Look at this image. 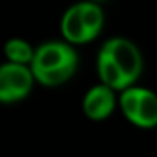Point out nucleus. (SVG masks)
I'll return each instance as SVG.
<instances>
[{"instance_id":"obj_8","label":"nucleus","mask_w":157,"mask_h":157,"mask_svg":"<svg viewBox=\"0 0 157 157\" xmlns=\"http://www.w3.org/2000/svg\"><path fill=\"white\" fill-rule=\"evenodd\" d=\"M80 6V13H82V21L85 26V33H87V41H94L102 28H104V10L100 8V2L96 0H83V2H78Z\"/></svg>"},{"instance_id":"obj_3","label":"nucleus","mask_w":157,"mask_h":157,"mask_svg":"<svg viewBox=\"0 0 157 157\" xmlns=\"http://www.w3.org/2000/svg\"><path fill=\"white\" fill-rule=\"evenodd\" d=\"M102 48L120 67L128 83L135 85L142 74V54H140L139 46L126 37H111L102 44Z\"/></svg>"},{"instance_id":"obj_9","label":"nucleus","mask_w":157,"mask_h":157,"mask_svg":"<svg viewBox=\"0 0 157 157\" xmlns=\"http://www.w3.org/2000/svg\"><path fill=\"white\" fill-rule=\"evenodd\" d=\"M4 52H6L8 61H13V63H24V65H32L33 56H35V48H33L28 41L19 39V37L10 39V41L6 43Z\"/></svg>"},{"instance_id":"obj_2","label":"nucleus","mask_w":157,"mask_h":157,"mask_svg":"<svg viewBox=\"0 0 157 157\" xmlns=\"http://www.w3.org/2000/svg\"><path fill=\"white\" fill-rule=\"evenodd\" d=\"M35 82V74L30 65L13 61L4 63L0 68V102L15 104L28 98Z\"/></svg>"},{"instance_id":"obj_5","label":"nucleus","mask_w":157,"mask_h":157,"mask_svg":"<svg viewBox=\"0 0 157 157\" xmlns=\"http://www.w3.org/2000/svg\"><path fill=\"white\" fill-rule=\"evenodd\" d=\"M129 122L137 128H142V129L157 128V94L153 91L140 87L137 109H135Z\"/></svg>"},{"instance_id":"obj_7","label":"nucleus","mask_w":157,"mask_h":157,"mask_svg":"<svg viewBox=\"0 0 157 157\" xmlns=\"http://www.w3.org/2000/svg\"><path fill=\"white\" fill-rule=\"evenodd\" d=\"M61 35L65 41L72 43V44H85L87 41V33H85V26L82 21V13H80V6L74 4L70 6L63 17H61Z\"/></svg>"},{"instance_id":"obj_1","label":"nucleus","mask_w":157,"mask_h":157,"mask_svg":"<svg viewBox=\"0 0 157 157\" xmlns=\"http://www.w3.org/2000/svg\"><path fill=\"white\" fill-rule=\"evenodd\" d=\"M30 67L37 83L44 87H59L76 74L78 54L68 41H48L35 48Z\"/></svg>"},{"instance_id":"obj_4","label":"nucleus","mask_w":157,"mask_h":157,"mask_svg":"<svg viewBox=\"0 0 157 157\" xmlns=\"http://www.w3.org/2000/svg\"><path fill=\"white\" fill-rule=\"evenodd\" d=\"M115 89L105 85V83H100V85H94L91 87L85 96H83V113L87 118L91 120H105L113 115L115 107H117V96H115Z\"/></svg>"},{"instance_id":"obj_6","label":"nucleus","mask_w":157,"mask_h":157,"mask_svg":"<svg viewBox=\"0 0 157 157\" xmlns=\"http://www.w3.org/2000/svg\"><path fill=\"white\" fill-rule=\"evenodd\" d=\"M96 70H98V78H100V82L113 87L115 91H122L126 87H129L128 80H126V76L124 72L120 70V67L115 63V59L104 50L100 48L98 52V57H96Z\"/></svg>"},{"instance_id":"obj_10","label":"nucleus","mask_w":157,"mask_h":157,"mask_svg":"<svg viewBox=\"0 0 157 157\" xmlns=\"http://www.w3.org/2000/svg\"><path fill=\"white\" fill-rule=\"evenodd\" d=\"M96 2H105V0H96Z\"/></svg>"}]
</instances>
